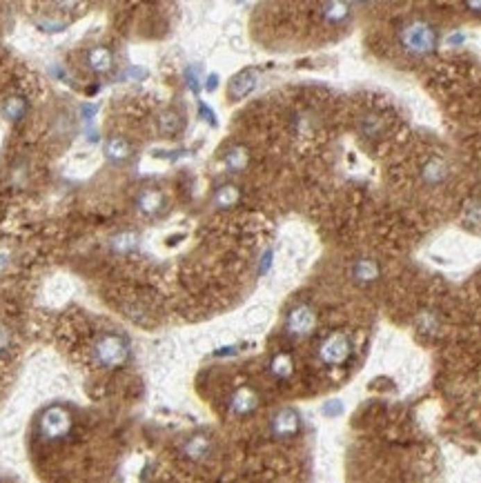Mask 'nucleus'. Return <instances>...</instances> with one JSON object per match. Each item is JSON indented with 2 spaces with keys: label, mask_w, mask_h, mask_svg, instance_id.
Returning a JSON list of instances; mask_svg holds the SVG:
<instances>
[{
  "label": "nucleus",
  "mask_w": 481,
  "mask_h": 483,
  "mask_svg": "<svg viewBox=\"0 0 481 483\" xmlns=\"http://www.w3.org/2000/svg\"><path fill=\"white\" fill-rule=\"evenodd\" d=\"M130 357V348L123 337L119 334H101L96 339V343L92 346V359L99 368L105 370H114V368H121L123 363Z\"/></svg>",
  "instance_id": "obj_1"
},
{
  "label": "nucleus",
  "mask_w": 481,
  "mask_h": 483,
  "mask_svg": "<svg viewBox=\"0 0 481 483\" xmlns=\"http://www.w3.org/2000/svg\"><path fill=\"white\" fill-rule=\"evenodd\" d=\"M399 40L405 51L414 53V56H421V53L434 49L437 31L432 25L423 23V20H412V23H408L399 31Z\"/></svg>",
  "instance_id": "obj_2"
},
{
  "label": "nucleus",
  "mask_w": 481,
  "mask_h": 483,
  "mask_svg": "<svg viewBox=\"0 0 481 483\" xmlns=\"http://www.w3.org/2000/svg\"><path fill=\"white\" fill-rule=\"evenodd\" d=\"M71 414L60 405L47 407L38 421V432L45 441H60V439H65L71 432Z\"/></svg>",
  "instance_id": "obj_3"
},
{
  "label": "nucleus",
  "mask_w": 481,
  "mask_h": 483,
  "mask_svg": "<svg viewBox=\"0 0 481 483\" xmlns=\"http://www.w3.org/2000/svg\"><path fill=\"white\" fill-rule=\"evenodd\" d=\"M350 354H352V341L344 332H332L319 346V359L328 368L344 366V363H348Z\"/></svg>",
  "instance_id": "obj_4"
},
{
  "label": "nucleus",
  "mask_w": 481,
  "mask_h": 483,
  "mask_svg": "<svg viewBox=\"0 0 481 483\" xmlns=\"http://www.w3.org/2000/svg\"><path fill=\"white\" fill-rule=\"evenodd\" d=\"M317 328V314L310 305H296L285 321V330L292 339H305Z\"/></svg>",
  "instance_id": "obj_5"
},
{
  "label": "nucleus",
  "mask_w": 481,
  "mask_h": 483,
  "mask_svg": "<svg viewBox=\"0 0 481 483\" xmlns=\"http://www.w3.org/2000/svg\"><path fill=\"white\" fill-rule=\"evenodd\" d=\"M301 427V418L292 410V407H283L281 412H276L272 418V432L279 439H290L298 432Z\"/></svg>",
  "instance_id": "obj_6"
},
{
  "label": "nucleus",
  "mask_w": 481,
  "mask_h": 483,
  "mask_svg": "<svg viewBox=\"0 0 481 483\" xmlns=\"http://www.w3.org/2000/svg\"><path fill=\"white\" fill-rule=\"evenodd\" d=\"M256 83H259V71H256V69H243L230 80L228 96L232 101H241L256 87Z\"/></svg>",
  "instance_id": "obj_7"
},
{
  "label": "nucleus",
  "mask_w": 481,
  "mask_h": 483,
  "mask_svg": "<svg viewBox=\"0 0 481 483\" xmlns=\"http://www.w3.org/2000/svg\"><path fill=\"white\" fill-rule=\"evenodd\" d=\"M259 407V394L252 388H239L230 399V410L237 416H248Z\"/></svg>",
  "instance_id": "obj_8"
},
{
  "label": "nucleus",
  "mask_w": 481,
  "mask_h": 483,
  "mask_svg": "<svg viewBox=\"0 0 481 483\" xmlns=\"http://www.w3.org/2000/svg\"><path fill=\"white\" fill-rule=\"evenodd\" d=\"M210 452H212V441L203 434L187 439V443L183 446V455L192 461H205Z\"/></svg>",
  "instance_id": "obj_9"
},
{
  "label": "nucleus",
  "mask_w": 481,
  "mask_h": 483,
  "mask_svg": "<svg viewBox=\"0 0 481 483\" xmlns=\"http://www.w3.org/2000/svg\"><path fill=\"white\" fill-rule=\"evenodd\" d=\"M112 65H114V53L107 47H92L87 51V67L92 71L105 74L112 69Z\"/></svg>",
  "instance_id": "obj_10"
},
{
  "label": "nucleus",
  "mask_w": 481,
  "mask_h": 483,
  "mask_svg": "<svg viewBox=\"0 0 481 483\" xmlns=\"http://www.w3.org/2000/svg\"><path fill=\"white\" fill-rule=\"evenodd\" d=\"M105 154L110 160H114V163H125V160L132 156V147L123 136H112L110 141L105 143Z\"/></svg>",
  "instance_id": "obj_11"
},
{
  "label": "nucleus",
  "mask_w": 481,
  "mask_h": 483,
  "mask_svg": "<svg viewBox=\"0 0 481 483\" xmlns=\"http://www.w3.org/2000/svg\"><path fill=\"white\" fill-rule=\"evenodd\" d=\"M136 205L143 214H156L160 207H163V194H160V192L154 189V187H147V189L141 192V194H138Z\"/></svg>",
  "instance_id": "obj_12"
},
{
  "label": "nucleus",
  "mask_w": 481,
  "mask_h": 483,
  "mask_svg": "<svg viewBox=\"0 0 481 483\" xmlns=\"http://www.w3.org/2000/svg\"><path fill=\"white\" fill-rule=\"evenodd\" d=\"M321 9H323L321 16H323V20L330 25H341L350 18V5L346 3H326Z\"/></svg>",
  "instance_id": "obj_13"
},
{
  "label": "nucleus",
  "mask_w": 481,
  "mask_h": 483,
  "mask_svg": "<svg viewBox=\"0 0 481 483\" xmlns=\"http://www.w3.org/2000/svg\"><path fill=\"white\" fill-rule=\"evenodd\" d=\"M270 372L274 374L276 379H290L292 372H294V361L287 352H279L274 354L272 361H270Z\"/></svg>",
  "instance_id": "obj_14"
},
{
  "label": "nucleus",
  "mask_w": 481,
  "mask_h": 483,
  "mask_svg": "<svg viewBox=\"0 0 481 483\" xmlns=\"http://www.w3.org/2000/svg\"><path fill=\"white\" fill-rule=\"evenodd\" d=\"M0 112L9 121H23L27 114V101L20 99V96H9V99H5L3 107H0Z\"/></svg>",
  "instance_id": "obj_15"
},
{
  "label": "nucleus",
  "mask_w": 481,
  "mask_h": 483,
  "mask_svg": "<svg viewBox=\"0 0 481 483\" xmlns=\"http://www.w3.org/2000/svg\"><path fill=\"white\" fill-rule=\"evenodd\" d=\"M214 203H217L219 207H232V205H237V203H239V189L234 187V185H223V187L217 192V196H214Z\"/></svg>",
  "instance_id": "obj_16"
},
{
  "label": "nucleus",
  "mask_w": 481,
  "mask_h": 483,
  "mask_svg": "<svg viewBox=\"0 0 481 483\" xmlns=\"http://www.w3.org/2000/svg\"><path fill=\"white\" fill-rule=\"evenodd\" d=\"M226 165H228L232 171H241V169H245V165H248V152H245L243 147H234V149H230V152L226 154Z\"/></svg>",
  "instance_id": "obj_17"
},
{
  "label": "nucleus",
  "mask_w": 481,
  "mask_h": 483,
  "mask_svg": "<svg viewBox=\"0 0 481 483\" xmlns=\"http://www.w3.org/2000/svg\"><path fill=\"white\" fill-rule=\"evenodd\" d=\"M423 176H425L428 183H439V180L446 176V165H444V160L432 158L430 163H428V165L423 167Z\"/></svg>",
  "instance_id": "obj_18"
},
{
  "label": "nucleus",
  "mask_w": 481,
  "mask_h": 483,
  "mask_svg": "<svg viewBox=\"0 0 481 483\" xmlns=\"http://www.w3.org/2000/svg\"><path fill=\"white\" fill-rule=\"evenodd\" d=\"M158 125H160V132L167 134V136L176 134V132L180 130V127H183V123H180V118H178L176 112H165L163 116H160Z\"/></svg>",
  "instance_id": "obj_19"
},
{
  "label": "nucleus",
  "mask_w": 481,
  "mask_h": 483,
  "mask_svg": "<svg viewBox=\"0 0 481 483\" xmlns=\"http://www.w3.org/2000/svg\"><path fill=\"white\" fill-rule=\"evenodd\" d=\"M355 274L361 278V281H374V278L379 276V267L374 265L372 261H361L355 267Z\"/></svg>",
  "instance_id": "obj_20"
},
{
  "label": "nucleus",
  "mask_w": 481,
  "mask_h": 483,
  "mask_svg": "<svg viewBox=\"0 0 481 483\" xmlns=\"http://www.w3.org/2000/svg\"><path fill=\"white\" fill-rule=\"evenodd\" d=\"M136 243H138L136 234L125 232V234L116 236V239H114V250H119V252H130V250L136 248Z\"/></svg>",
  "instance_id": "obj_21"
},
{
  "label": "nucleus",
  "mask_w": 481,
  "mask_h": 483,
  "mask_svg": "<svg viewBox=\"0 0 481 483\" xmlns=\"http://www.w3.org/2000/svg\"><path fill=\"white\" fill-rule=\"evenodd\" d=\"M9 348H12V330H9L3 321H0V357L7 354Z\"/></svg>",
  "instance_id": "obj_22"
},
{
  "label": "nucleus",
  "mask_w": 481,
  "mask_h": 483,
  "mask_svg": "<svg viewBox=\"0 0 481 483\" xmlns=\"http://www.w3.org/2000/svg\"><path fill=\"white\" fill-rule=\"evenodd\" d=\"M199 112H201V116L205 118L210 125H217V116H214V112L210 110L205 103H199Z\"/></svg>",
  "instance_id": "obj_23"
},
{
  "label": "nucleus",
  "mask_w": 481,
  "mask_h": 483,
  "mask_svg": "<svg viewBox=\"0 0 481 483\" xmlns=\"http://www.w3.org/2000/svg\"><path fill=\"white\" fill-rule=\"evenodd\" d=\"M185 78H187V85L192 87V92H199V76H196V69H187L185 71Z\"/></svg>",
  "instance_id": "obj_24"
},
{
  "label": "nucleus",
  "mask_w": 481,
  "mask_h": 483,
  "mask_svg": "<svg viewBox=\"0 0 481 483\" xmlns=\"http://www.w3.org/2000/svg\"><path fill=\"white\" fill-rule=\"evenodd\" d=\"M81 112H83V116H85V118H87V121H90V118H92L96 112H99V107H96V105H90V103H85Z\"/></svg>",
  "instance_id": "obj_25"
},
{
  "label": "nucleus",
  "mask_w": 481,
  "mask_h": 483,
  "mask_svg": "<svg viewBox=\"0 0 481 483\" xmlns=\"http://www.w3.org/2000/svg\"><path fill=\"white\" fill-rule=\"evenodd\" d=\"M217 83H219V76H217V74H212V76L208 78V85H205V87H208L210 92H214V90H217Z\"/></svg>",
  "instance_id": "obj_26"
},
{
  "label": "nucleus",
  "mask_w": 481,
  "mask_h": 483,
  "mask_svg": "<svg viewBox=\"0 0 481 483\" xmlns=\"http://www.w3.org/2000/svg\"><path fill=\"white\" fill-rule=\"evenodd\" d=\"M270 263H272V252H267L265 259H263V265H261V272H267V267H270Z\"/></svg>",
  "instance_id": "obj_27"
}]
</instances>
